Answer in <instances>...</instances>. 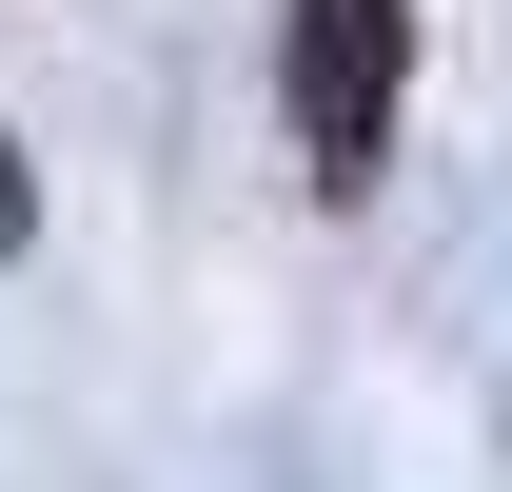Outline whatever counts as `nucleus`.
Listing matches in <instances>:
<instances>
[{"instance_id": "nucleus-1", "label": "nucleus", "mask_w": 512, "mask_h": 492, "mask_svg": "<svg viewBox=\"0 0 512 492\" xmlns=\"http://www.w3.org/2000/svg\"><path fill=\"white\" fill-rule=\"evenodd\" d=\"M394 60H414V0H296V158L335 197L394 158Z\"/></svg>"}, {"instance_id": "nucleus-2", "label": "nucleus", "mask_w": 512, "mask_h": 492, "mask_svg": "<svg viewBox=\"0 0 512 492\" xmlns=\"http://www.w3.org/2000/svg\"><path fill=\"white\" fill-rule=\"evenodd\" d=\"M20 217H40V197H20V138H0V256H20Z\"/></svg>"}]
</instances>
